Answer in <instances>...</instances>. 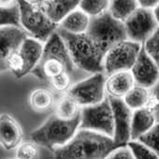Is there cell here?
Instances as JSON below:
<instances>
[{"label":"cell","instance_id":"cell-1","mask_svg":"<svg viewBox=\"0 0 159 159\" xmlns=\"http://www.w3.org/2000/svg\"><path fill=\"white\" fill-rule=\"evenodd\" d=\"M123 147L109 136L91 130L79 129L64 146L53 151L54 159H107Z\"/></svg>","mask_w":159,"mask_h":159},{"label":"cell","instance_id":"cell-2","mask_svg":"<svg viewBox=\"0 0 159 159\" xmlns=\"http://www.w3.org/2000/svg\"><path fill=\"white\" fill-rule=\"evenodd\" d=\"M75 67L63 39L55 32L45 43L43 54L33 74L39 80L50 81L64 72L74 74Z\"/></svg>","mask_w":159,"mask_h":159},{"label":"cell","instance_id":"cell-3","mask_svg":"<svg viewBox=\"0 0 159 159\" xmlns=\"http://www.w3.org/2000/svg\"><path fill=\"white\" fill-rule=\"evenodd\" d=\"M56 32L63 39L76 67L94 74L104 72V57L86 33L74 35L59 27Z\"/></svg>","mask_w":159,"mask_h":159},{"label":"cell","instance_id":"cell-4","mask_svg":"<svg viewBox=\"0 0 159 159\" xmlns=\"http://www.w3.org/2000/svg\"><path fill=\"white\" fill-rule=\"evenodd\" d=\"M81 120V114L71 120H65L53 114L31 133L30 139L38 145L54 151L66 145L75 136L80 129Z\"/></svg>","mask_w":159,"mask_h":159},{"label":"cell","instance_id":"cell-5","mask_svg":"<svg viewBox=\"0 0 159 159\" xmlns=\"http://www.w3.org/2000/svg\"><path fill=\"white\" fill-rule=\"evenodd\" d=\"M86 34L103 57L112 47L128 40L125 24L114 19L109 11L98 17L91 18Z\"/></svg>","mask_w":159,"mask_h":159},{"label":"cell","instance_id":"cell-6","mask_svg":"<svg viewBox=\"0 0 159 159\" xmlns=\"http://www.w3.org/2000/svg\"><path fill=\"white\" fill-rule=\"evenodd\" d=\"M21 9L22 27L33 37V39L47 42L59 27L50 20L44 10L45 1H25L19 0Z\"/></svg>","mask_w":159,"mask_h":159},{"label":"cell","instance_id":"cell-7","mask_svg":"<svg viewBox=\"0 0 159 159\" xmlns=\"http://www.w3.org/2000/svg\"><path fill=\"white\" fill-rule=\"evenodd\" d=\"M81 116L80 129L95 131L113 139L114 118L108 98L97 105L82 108Z\"/></svg>","mask_w":159,"mask_h":159},{"label":"cell","instance_id":"cell-8","mask_svg":"<svg viewBox=\"0 0 159 159\" xmlns=\"http://www.w3.org/2000/svg\"><path fill=\"white\" fill-rule=\"evenodd\" d=\"M142 44L125 40L112 47L105 55L103 66L106 76L121 71H130L134 66Z\"/></svg>","mask_w":159,"mask_h":159},{"label":"cell","instance_id":"cell-9","mask_svg":"<svg viewBox=\"0 0 159 159\" xmlns=\"http://www.w3.org/2000/svg\"><path fill=\"white\" fill-rule=\"evenodd\" d=\"M106 75L104 72L97 73L74 84L66 93L80 107L94 106L102 102L105 98Z\"/></svg>","mask_w":159,"mask_h":159},{"label":"cell","instance_id":"cell-10","mask_svg":"<svg viewBox=\"0 0 159 159\" xmlns=\"http://www.w3.org/2000/svg\"><path fill=\"white\" fill-rule=\"evenodd\" d=\"M128 40L144 44L159 27L153 11L138 8L125 22Z\"/></svg>","mask_w":159,"mask_h":159},{"label":"cell","instance_id":"cell-11","mask_svg":"<svg viewBox=\"0 0 159 159\" xmlns=\"http://www.w3.org/2000/svg\"><path fill=\"white\" fill-rule=\"evenodd\" d=\"M112 108L114 118V141L122 146H126L131 140V124L133 118L132 110L127 107L122 98L108 96Z\"/></svg>","mask_w":159,"mask_h":159},{"label":"cell","instance_id":"cell-12","mask_svg":"<svg viewBox=\"0 0 159 159\" xmlns=\"http://www.w3.org/2000/svg\"><path fill=\"white\" fill-rule=\"evenodd\" d=\"M136 85L152 88L159 81V68L151 56L147 53L144 44H142L139 57L130 70Z\"/></svg>","mask_w":159,"mask_h":159},{"label":"cell","instance_id":"cell-13","mask_svg":"<svg viewBox=\"0 0 159 159\" xmlns=\"http://www.w3.org/2000/svg\"><path fill=\"white\" fill-rule=\"evenodd\" d=\"M29 34L22 27L2 26L0 29V59L3 64L9 57L20 51Z\"/></svg>","mask_w":159,"mask_h":159},{"label":"cell","instance_id":"cell-14","mask_svg":"<svg viewBox=\"0 0 159 159\" xmlns=\"http://www.w3.org/2000/svg\"><path fill=\"white\" fill-rule=\"evenodd\" d=\"M23 140V131L17 121L7 113L0 117V142L6 150L19 147Z\"/></svg>","mask_w":159,"mask_h":159},{"label":"cell","instance_id":"cell-15","mask_svg":"<svg viewBox=\"0 0 159 159\" xmlns=\"http://www.w3.org/2000/svg\"><path fill=\"white\" fill-rule=\"evenodd\" d=\"M135 85L136 83L131 71H121L107 79L105 89L108 96L123 99Z\"/></svg>","mask_w":159,"mask_h":159},{"label":"cell","instance_id":"cell-16","mask_svg":"<svg viewBox=\"0 0 159 159\" xmlns=\"http://www.w3.org/2000/svg\"><path fill=\"white\" fill-rule=\"evenodd\" d=\"M43 51L44 45L42 42L33 38H28L24 42L19 52L25 64V76L30 72H33L37 67L43 54Z\"/></svg>","mask_w":159,"mask_h":159},{"label":"cell","instance_id":"cell-17","mask_svg":"<svg viewBox=\"0 0 159 159\" xmlns=\"http://www.w3.org/2000/svg\"><path fill=\"white\" fill-rule=\"evenodd\" d=\"M91 17L80 8L70 12L59 25V28L74 35L85 34L89 28Z\"/></svg>","mask_w":159,"mask_h":159},{"label":"cell","instance_id":"cell-18","mask_svg":"<svg viewBox=\"0 0 159 159\" xmlns=\"http://www.w3.org/2000/svg\"><path fill=\"white\" fill-rule=\"evenodd\" d=\"M81 1H71V0H52L44 2V10L52 22L56 25L60 23L74 10L79 8Z\"/></svg>","mask_w":159,"mask_h":159},{"label":"cell","instance_id":"cell-19","mask_svg":"<svg viewBox=\"0 0 159 159\" xmlns=\"http://www.w3.org/2000/svg\"><path fill=\"white\" fill-rule=\"evenodd\" d=\"M155 124L156 119L149 109L143 108L135 111L131 124V140H138Z\"/></svg>","mask_w":159,"mask_h":159},{"label":"cell","instance_id":"cell-20","mask_svg":"<svg viewBox=\"0 0 159 159\" xmlns=\"http://www.w3.org/2000/svg\"><path fill=\"white\" fill-rule=\"evenodd\" d=\"M55 103V96L49 88H37L29 96V104L33 111L45 112L51 110Z\"/></svg>","mask_w":159,"mask_h":159},{"label":"cell","instance_id":"cell-21","mask_svg":"<svg viewBox=\"0 0 159 159\" xmlns=\"http://www.w3.org/2000/svg\"><path fill=\"white\" fill-rule=\"evenodd\" d=\"M0 25L1 26L22 27L21 9L18 1H1Z\"/></svg>","mask_w":159,"mask_h":159},{"label":"cell","instance_id":"cell-22","mask_svg":"<svg viewBox=\"0 0 159 159\" xmlns=\"http://www.w3.org/2000/svg\"><path fill=\"white\" fill-rule=\"evenodd\" d=\"M81 107L67 94L62 96L56 103L55 113L65 120H71L81 114Z\"/></svg>","mask_w":159,"mask_h":159},{"label":"cell","instance_id":"cell-23","mask_svg":"<svg viewBox=\"0 0 159 159\" xmlns=\"http://www.w3.org/2000/svg\"><path fill=\"white\" fill-rule=\"evenodd\" d=\"M139 8L138 1H111L109 7V12L111 16L125 24V22L134 13V11Z\"/></svg>","mask_w":159,"mask_h":159},{"label":"cell","instance_id":"cell-24","mask_svg":"<svg viewBox=\"0 0 159 159\" xmlns=\"http://www.w3.org/2000/svg\"><path fill=\"white\" fill-rule=\"evenodd\" d=\"M150 98V91L147 88L135 85L132 90L123 98L125 103L131 110H139L146 108Z\"/></svg>","mask_w":159,"mask_h":159},{"label":"cell","instance_id":"cell-25","mask_svg":"<svg viewBox=\"0 0 159 159\" xmlns=\"http://www.w3.org/2000/svg\"><path fill=\"white\" fill-rule=\"evenodd\" d=\"M110 2L105 0H84L80 2L79 8L91 18L98 17L109 10Z\"/></svg>","mask_w":159,"mask_h":159},{"label":"cell","instance_id":"cell-26","mask_svg":"<svg viewBox=\"0 0 159 159\" xmlns=\"http://www.w3.org/2000/svg\"><path fill=\"white\" fill-rule=\"evenodd\" d=\"M138 141L144 144L159 155V123H156L147 133L142 135Z\"/></svg>","mask_w":159,"mask_h":159},{"label":"cell","instance_id":"cell-27","mask_svg":"<svg viewBox=\"0 0 159 159\" xmlns=\"http://www.w3.org/2000/svg\"><path fill=\"white\" fill-rule=\"evenodd\" d=\"M127 146L131 150L135 159H159L158 154L138 140H130Z\"/></svg>","mask_w":159,"mask_h":159},{"label":"cell","instance_id":"cell-28","mask_svg":"<svg viewBox=\"0 0 159 159\" xmlns=\"http://www.w3.org/2000/svg\"><path fill=\"white\" fill-rule=\"evenodd\" d=\"M16 158L17 159H39V145L32 140L23 142L17 149Z\"/></svg>","mask_w":159,"mask_h":159},{"label":"cell","instance_id":"cell-29","mask_svg":"<svg viewBox=\"0 0 159 159\" xmlns=\"http://www.w3.org/2000/svg\"><path fill=\"white\" fill-rule=\"evenodd\" d=\"M52 88L58 93L68 92L71 86V75L67 72H64L49 81Z\"/></svg>","mask_w":159,"mask_h":159},{"label":"cell","instance_id":"cell-30","mask_svg":"<svg viewBox=\"0 0 159 159\" xmlns=\"http://www.w3.org/2000/svg\"><path fill=\"white\" fill-rule=\"evenodd\" d=\"M145 50L159 68V27L144 43Z\"/></svg>","mask_w":159,"mask_h":159},{"label":"cell","instance_id":"cell-31","mask_svg":"<svg viewBox=\"0 0 159 159\" xmlns=\"http://www.w3.org/2000/svg\"><path fill=\"white\" fill-rule=\"evenodd\" d=\"M146 108L153 113L156 123H159V81L150 90V98Z\"/></svg>","mask_w":159,"mask_h":159},{"label":"cell","instance_id":"cell-32","mask_svg":"<svg viewBox=\"0 0 159 159\" xmlns=\"http://www.w3.org/2000/svg\"><path fill=\"white\" fill-rule=\"evenodd\" d=\"M107 159H135V157L129 147L126 145L116 149L107 157Z\"/></svg>","mask_w":159,"mask_h":159},{"label":"cell","instance_id":"cell-33","mask_svg":"<svg viewBox=\"0 0 159 159\" xmlns=\"http://www.w3.org/2000/svg\"><path fill=\"white\" fill-rule=\"evenodd\" d=\"M138 3H139V8L152 11V9L154 10L158 6L159 1H157V0H150V1H146V0H140V1H138Z\"/></svg>","mask_w":159,"mask_h":159},{"label":"cell","instance_id":"cell-34","mask_svg":"<svg viewBox=\"0 0 159 159\" xmlns=\"http://www.w3.org/2000/svg\"><path fill=\"white\" fill-rule=\"evenodd\" d=\"M152 11H153V15L155 17V20H156V22L159 25V4H158V6L154 10H152Z\"/></svg>","mask_w":159,"mask_h":159}]
</instances>
